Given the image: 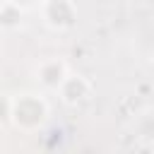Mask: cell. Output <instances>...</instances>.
Instances as JSON below:
<instances>
[{
	"label": "cell",
	"mask_w": 154,
	"mask_h": 154,
	"mask_svg": "<svg viewBox=\"0 0 154 154\" xmlns=\"http://www.w3.org/2000/svg\"><path fill=\"white\" fill-rule=\"evenodd\" d=\"M48 101L36 91H22L10 99V120L14 123V128L24 132L38 130L48 120Z\"/></svg>",
	"instance_id": "cell-1"
},
{
	"label": "cell",
	"mask_w": 154,
	"mask_h": 154,
	"mask_svg": "<svg viewBox=\"0 0 154 154\" xmlns=\"http://www.w3.org/2000/svg\"><path fill=\"white\" fill-rule=\"evenodd\" d=\"M41 12H43V22L55 31L70 29L75 24V17H77V10H75L72 0H43Z\"/></svg>",
	"instance_id": "cell-2"
},
{
	"label": "cell",
	"mask_w": 154,
	"mask_h": 154,
	"mask_svg": "<svg viewBox=\"0 0 154 154\" xmlns=\"http://www.w3.org/2000/svg\"><path fill=\"white\" fill-rule=\"evenodd\" d=\"M58 91H60V99L67 106H77V103H82V101H87L91 96V82L84 79L82 75H70L67 72V77L63 79Z\"/></svg>",
	"instance_id": "cell-3"
},
{
	"label": "cell",
	"mask_w": 154,
	"mask_h": 154,
	"mask_svg": "<svg viewBox=\"0 0 154 154\" xmlns=\"http://www.w3.org/2000/svg\"><path fill=\"white\" fill-rule=\"evenodd\" d=\"M67 65L60 60V58H46L38 63L36 67V79L46 87V89H58L63 84V79L67 77Z\"/></svg>",
	"instance_id": "cell-4"
},
{
	"label": "cell",
	"mask_w": 154,
	"mask_h": 154,
	"mask_svg": "<svg viewBox=\"0 0 154 154\" xmlns=\"http://www.w3.org/2000/svg\"><path fill=\"white\" fill-rule=\"evenodd\" d=\"M7 2H12L14 7H31V5H36V0H7Z\"/></svg>",
	"instance_id": "cell-5"
},
{
	"label": "cell",
	"mask_w": 154,
	"mask_h": 154,
	"mask_svg": "<svg viewBox=\"0 0 154 154\" xmlns=\"http://www.w3.org/2000/svg\"><path fill=\"white\" fill-rule=\"evenodd\" d=\"M152 58H154V53H152Z\"/></svg>",
	"instance_id": "cell-6"
}]
</instances>
